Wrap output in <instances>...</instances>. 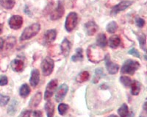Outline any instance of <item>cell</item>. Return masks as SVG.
I'll return each instance as SVG.
<instances>
[{"label":"cell","instance_id":"cell-13","mask_svg":"<svg viewBox=\"0 0 147 117\" xmlns=\"http://www.w3.org/2000/svg\"><path fill=\"white\" fill-rule=\"evenodd\" d=\"M85 32L88 35H93L97 32L98 26L94 22H88L85 24Z\"/></svg>","mask_w":147,"mask_h":117},{"label":"cell","instance_id":"cell-7","mask_svg":"<svg viewBox=\"0 0 147 117\" xmlns=\"http://www.w3.org/2000/svg\"><path fill=\"white\" fill-rule=\"evenodd\" d=\"M9 25L10 28L13 30H18L22 27L23 24V18L22 16L18 15L13 16L9 20Z\"/></svg>","mask_w":147,"mask_h":117},{"label":"cell","instance_id":"cell-14","mask_svg":"<svg viewBox=\"0 0 147 117\" xmlns=\"http://www.w3.org/2000/svg\"><path fill=\"white\" fill-rule=\"evenodd\" d=\"M57 36V32L55 30H47L46 33L44 34V42L46 44H51L56 39Z\"/></svg>","mask_w":147,"mask_h":117},{"label":"cell","instance_id":"cell-18","mask_svg":"<svg viewBox=\"0 0 147 117\" xmlns=\"http://www.w3.org/2000/svg\"><path fill=\"white\" fill-rule=\"evenodd\" d=\"M131 86V93L132 95L137 96L138 95L140 91V89H141V84L137 80L132 81V83L130 85Z\"/></svg>","mask_w":147,"mask_h":117},{"label":"cell","instance_id":"cell-35","mask_svg":"<svg viewBox=\"0 0 147 117\" xmlns=\"http://www.w3.org/2000/svg\"><path fill=\"white\" fill-rule=\"evenodd\" d=\"M8 83V80H7V77L5 75H2L0 77V85L1 86H4V85H6Z\"/></svg>","mask_w":147,"mask_h":117},{"label":"cell","instance_id":"cell-39","mask_svg":"<svg viewBox=\"0 0 147 117\" xmlns=\"http://www.w3.org/2000/svg\"><path fill=\"white\" fill-rule=\"evenodd\" d=\"M32 115H33V117H43V114L40 110H35Z\"/></svg>","mask_w":147,"mask_h":117},{"label":"cell","instance_id":"cell-3","mask_svg":"<svg viewBox=\"0 0 147 117\" xmlns=\"http://www.w3.org/2000/svg\"><path fill=\"white\" fill-rule=\"evenodd\" d=\"M139 67H140V64L138 61L133 60H127L121 67V72L122 74L132 75L139 69Z\"/></svg>","mask_w":147,"mask_h":117},{"label":"cell","instance_id":"cell-25","mask_svg":"<svg viewBox=\"0 0 147 117\" xmlns=\"http://www.w3.org/2000/svg\"><path fill=\"white\" fill-rule=\"evenodd\" d=\"M30 94V89L27 84L24 83L21 86L19 90V94L22 97H27Z\"/></svg>","mask_w":147,"mask_h":117},{"label":"cell","instance_id":"cell-21","mask_svg":"<svg viewBox=\"0 0 147 117\" xmlns=\"http://www.w3.org/2000/svg\"><path fill=\"white\" fill-rule=\"evenodd\" d=\"M107 44V39H106V35L104 33H101L99 35H98L96 39V45H98L99 47L104 48L105 47Z\"/></svg>","mask_w":147,"mask_h":117},{"label":"cell","instance_id":"cell-26","mask_svg":"<svg viewBox=\"0 0 147 117\" xmlns=\"http://www.w3.org/2000/svg\"><path fill=\"white\" fill-rule=\"evenodd\" d=\"M118 114L120 117H127L129 115V108L127 104H123L118 110Z\"/></svg>","mask_w":147,"mask_h":117},{"label":"cell","instance_id":"cell-29","mask_svg":"<svg viewBox=\"0 0 147 117\" xmlns=\"http://www.w3.org/2000/svg\"><path fill=\"white\" fill-rule=\"evenodd\" d=\"M107 31L110 33H114V32H116V30L118 29V25L115 22H111L107 24Z\"/></svg>","mask_w":147,"mask_h":117},{"label":"cell","instance_id":"cell-40","mask_svg":"<svg viewBox=\"0 0 147 117\" xmlns=\"http://www.w3.org/2000/svg\"><path fill=\"white\" fill-rule=\"evenodd\" d=\"M3 45H4L3 39H2V38H0V49L3 47Z\"/></svg>","mask_w":147,"mask_h":117},{"label":"cell","instance_id":"cell-31","mask_svg":"<svg viewBox=\"0 0 147 117\" xmlns=\"http://www.w3.org/2000/svg\"><path fill=\"white\" fill-rule=\"evenodd\" d=\"M69 110V106L66 104L60 103L58 106V111L59 114L61 116H63L64 114H66V112Z\"/></svg>","mask_w":147,"mask_h":117},{"label":"cell","instance_id":"cell-11","mask_svg":"<svg viewBox=\"0 0 147 117\" xmlns=\"http://www.w3.org/2000/svg\"><path fill=\"white\" fill-rule=\"evenodd\" d=\"M64 13H65V10H64L63 5L61 2H59L57 7L51 14V19L52 20H57L63 16Z\"/></svg>","mask_w":147,"mask_h":117},{"label":"cell","instance_id":"cell-6","mask_svg":"<svg viewBox=\"0 0 147 117\" xmlns=\"http://www.w3.org/2000/svg\"><path fill=\"white\" fill-rule=\"evenodd\" d=\"M57 83H58L57 80H52L49 83L48 85H47L45 94H44V99L45 100H49L52 97L54 92L56 90Z\"/></svg>","mask_w":147,"mask_h":117},{"label":"cell","instance_id":"cell-15","mask_svg":"<svg viewBox=\"0 0 147 117\" xmlns=\"http://www.w3.org/2000/svg\"><path fill=\"white\" fill-rule=\"evenodd\" d=\"M24 62L19 59H14L11 62L12 69L16 72H21L24 69Z\"/></svg>","mask_w":147,"mask_h":117},{"label":"cell","instance_id":"cell-36","mask_svg":"<svg viewBox=\"0 0 147 117\" xmlns=\"http://www.w3.org/2000/svg\"><path fill=\"white\" fill-rule=\"evenodd\" d=\"M128 53L130 54V55H134V56H136V57H138V58H140V54H139V52H138V50L136 49H131L128 52Z\"/></svg>","mask_w":147,"mask_h":117},{"label":"cell","instance_id":"cell-2","mask_svg":"<svg viewBox=\"0 0 147 117\" xmlns=\"http://www.w3.org/2000/svg\"><path fill=\"white\" fill-rule=\"evenodd\" d=\"M40 26L38 23H35L32 25L29 26L22 32V35L20 37V40L26 41L32 39V37H34L38 33V32L40 31Z\"/></svg>","mask_w":147,"mask_h":117},{"label":"cell","instance_id":"cell-38","mask_svg":"<svg viewBox=\"0 0 147 117\" xmlns=\"http://www.w3.org/2000/svg\"><path fill=\"white\" fill-rule=\"evenodd\" d=\"M30 115H31V111L27 110L22 112V114H20V116L18 117H30Z\"/></svg>","mask_w":147,"mask_h":117},{"label":"cell","instance_id":"cell-1","mask_svg":"<svg viewBox=\"0 0 147 117\" xmlns=\"http://www.w3.org/2000/svg\"><path fill=\"white\" fill-rule=\"evenodd\" d=\"M87 55L90 61L93 63H99L105 58L106 55L102 47L96 44H94L88 48Z\"/></svg>","mask_w":147,"mask_h":117},{"label":"cell","instance_id":"cell-24","mask_svg":"<svg viewBox=\"0 0 147 117\" xmlns=\"http://www.w3.org/2000/svg\"><path fill=\"white\" fill-rule=\"evenodd\" d=\"M15 0H0L1 6L7 10L13 8L15 5Z\"/></svg>","mask_w":147,"mask_h":117},{"label":"cell","instance_id":"cell-16","mask_svg":"<svg viewBox=\"0 0 147 117\" xmlns=\"http://www.w3.org/2000/svg\"><path fill=\"white\" fill-rule=\"evenodd\" d=\"M60 49H61L62 53L64 56L67 57L69 55V52L71 50V43L68 40V39L65 38L63 39V41L61 43V45H60Z\"/></svg>","mask_w":147,"mask_h":117},{"label":"cell","instance_id":"cell-41","mask_svg":"<svg viewBox=\"0 0 147 117\" xmlns=\"http://www.w3.org/2000/svg\"><path fill=\"white\" fill-rule=\"evenodd\" d=\"M2 25L0 24V34L2 33Z\"/></svg>","mask_w":147,"mask_h":117},{"label":"cell","instance_id":"cell-20","mask_svg":"<svg viewBox=\"0 0 147 117\" xmlns=\"http://www.w3.org/2000/svg\"><path fill=\"white\" fill-rule=\"evenodd\" d=\"M45 110L47 117H53L55 113V105L51 101H47L45 104Z\"/></svg>","mask_w":147,"mask_h":117},{"label":"cell","instance_id":"cell-30","mask_svg":"<svg viewBox=\"0 0 147 117\" xmlns=\"http://www.w3.org/2000/svg\"><path fill=\"white\" fill-rule=\"evenodd\" d=\"M102 74H103L102 69H97L95 72V75H94V80H93V83H97L99 82V80L102 77Z\"/></svg>","mask_w":147,"mask_h":117},{"label":"cell","instance_id":"cell-19","mask_svg":"<svg viewBox=\"0 0 147 117\" xmlns=\"http://www.w3.org/2000/svg\"><path fill=\"white\" fill-rule=\"evenodd\" d=\"M121 44V39L119 35H113L109 39V46L111 48L115 49L117 48Z\"/></svg>","mask_w":147,"mask_h":117},{"label":"cell","instance_id":"cell-42","mask_svg":"<svg viewBox=\"0 0 147 117\" xmlns=\"http://www.w3.org/2000/svg\"><path fill=\"white\" fill-rule=\"evenodd\" d=\"M109 117H119V116L116 115H114V114H112V115H110Z\"/></svg>","mask_w":147,"mask_h":117},{"label":"cell","instance_id":"cell-27","mask_svg":"<svg viewBox=\"0 0 147 117\" xmlns=\"http://www.w3.org/2000/svg\"><path fill=\"white\" fill-rule=\"evenodd\" d=\"M83 59V55H82V49L81 48L77 49L76 50V54L74 55L71 57V60L74 62L76 61H80Z\"/></svg>","mask_w":147,"mask_h":117},{"label":"cell","instance_id":"cell-37","mask_svg":"<svg viewBox=\"0 0 147 117\" xmlns=\"http://www.w3.org/2000/svg\"><path fill=\"white\" fill-rule=\"evenodd\" d=\"M136 24H137L139 27H143L144 26V24H145V21H144L143 18H138L137 20H136Z\"/></svg>","mask_w":147,"mask_h":117},{"label":"cell","instance_id":"cell-4","mask_svg":"<svg viewBox=\"0 0 147 117\" xmlns=\"http://www.w3.org/2000/svg\"><path fill=\"white\" fill-rule=\"evenodd\" d=\"M54 61L49 57H46L41 63L42 73L44 76H49L54 69Z\"/></svg>","mask_w":147,"mask_h":117},{"label":"cell","instance_id":"cell-17","mask_svg":"<svg viewBox=\"0 0 147 117\" xmlns=\"http://www.w3.org/2000/svg\"><path fill=\"white\" fill-rule=\"evenodd\" d=\"M42 99V94L40 92H38L33 97L31 98L30 101V103H29V106H30L31 108H36L37 106H38L40 104V101Z\"/></svg>","mask_w":147,"mask_h":117},{"label":"cell","instance_id":"cell-28","mask_svg":"<svg viewBox=\"0 0 147 117\" xmlns=\"http://www.w3.org/2000/svg\"><path fill=\"white\" fill-rule=\"evenodd\" d=\"M139 42H140V46L144 51L146 50V35L144 33H141L140 35H138Z\"/></svg>","mask_w":147,"mask_h":117},{"label":"cell","instance_id":"cell-33","mask_svg":"<svg viewBox=\"0 0 147 117\" xmlns=\"http://www.w3.org/2000/svg\"><path fill=\"white\" fill-rule=\"evenodd\" d=\"M6 45L5 47L7 49H11L14 47V45L16 44V39L14 37H10L7 39V40L6 41Z\"/></svg>","mask_w":147,"mask_h":117},{"label":"cell","instance_id":"cell-8","mask_svg":"<svg viewBox=\"0 0 147 117\" xmlns=\"http://www.w3.org/2000/svg\"><path fill=\"white\" fill-rule=\"evenodd\" d=\"M105 65L109 74H115L117 73L119 69V66L110 60L109 55H105Z\"/></svg>","mask_w":147,"mask_h":117},{"label":"cell","instance_id":"cell-5","mask_svg":"<svg viewBox=\"0 0 147 117\" xmlns=\"http://www.w3.org/2000/svg\"><path fill=\"white\" fill-rule=\"evenodd\" d=\"M77 19H78V16L77 14L74 12H72L68 15L66 17V20H65V30L68 32H71L75 28L77 24Z\"/></svg>","mask_w":147,"mask_h":117},{"label":"cell","instance_id":"cell-10","mask_svg":"<svg viewBox=\"0 0 147 117\" xmlns=\"http://www.w3.org/2000/svg\"><path fill=\"white\" fill-rule=\"evenodd\" d=\"M131 5H132V2H129V1H123V2H121L120 3L118 4L117 5H115V6H114L113 7L110 14H112V15H115V14H119V12L126 10Z\"/></svg>","mask_w":147,"mask_h":117},{"label":"cell","instance_id":"cell-34","mask_svg":"<svg viewBox=\"0 0 147 117\" xmlns=\"http://www.w3.org/2000/svg\"><path fill=\"white\" fill-rule=\"evenodd\" d=\"M10 100V97L8 96H5L2 94H0V106H5L8 103Z\"/></svg>","mask_w":147,"mask_h":117},{"label":"cell","instance_id":"cell-12","mask_svg":"<svg viewBox=\"0 0 147 117\" xmlns=\"http://www.w3.org/2000/svg\"><path fill=\"white\" fill-rule=\"evenodd\" d=\"M40 81V72L38 69H35L31 72V76L30 78V83L32 87H36L38 85Z\"/></svg>","mask_w":147,"mask_h":117},{"label":"cell","instance_id":"cell-22","mask_svg":"<svg viewBox=\"0 0 147 117\" xmlns=\"http://www.w3.org/2000/svg\"><path fill=\"white\" fill-rule=\"evenodd\" d=\"M18 102L16 99H13L9 106L8 109H7V113L10 116H14L15 114L16 113L17 110H18Z\"/></svg>","mask_w":147,"mask_h":117},{"label":"cell","instance_id":"cell-32","mask_svg":"<svg viewBox=\"0 0 147 117\" xmlns=\"http://www.w3.org/2000/svg\"><path fill=\"white\" fill-rule=\"evenodd\" d=\"M120 81L125 87H129L131 83H132L131 79L129 77H127V76H121L120 77Z\"/></svg>","mask_w":147,"mask_h":117},{"label":"cell","instance_id":"cell-23","mask_svg":"<svg viewBox=\"0 0 147 117\" xmlns=\"http://www.w3.org/2000/svg\"><path fill=\"white\" fill-rule=\"evenodd\" d=\"M89 77H90V74H89V72H87V71H84V72H80L79 74L77 77V81L80 83H82L85 82L87 81L89 79Z\"/></svg>","mask_w":147,"mask_h":117},{"label":"cell","instance_id":"cell-9","mask_svg":"<svg viewBox=\"0 0 147 117\" xmlns=\"http://www.w3.org/2000/svg\"><path fill=\"white\" fill-rule=\"evenodd\" d=\"M69 91V87L66 84H63L57 89L56 94H55V100L56 102H60L64 99L66 95L67 92Z\"/></svg>","mask_w":147,"mask_h":117}]
</instances>
